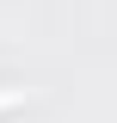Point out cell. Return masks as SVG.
Returning a JSON list of instances; mask_svg holds the SVG:
<instances>
[{"label": "cell", "instance_id": "6da1fadb", "mask_svg": "<svg viewBox=\"0 0 117 123\" xmlns=\"http://www.w3.org/2000/svg\"><path fill=\"white\" fill-rule=\"evenodd\" d=\"M6 105H25V86H6V92H0V111H6Z\"/></svg>", "mask_w": 117, "mask_h": 123}]
</instances>
